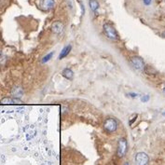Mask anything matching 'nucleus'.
<instances>
[{
    "mask_svg": "<svg viewBox=\"0 0 165 165\" xmlns=\"http://www.w3.org/2000/svg\"><path fill=\"white\" fill-rule=\"evenodd\" d=\"M148 100H149V96L148 95H144V96L141 97V101L143 103H146V102H148Z\"/></svg>",
    "mask_w": 165,
    "mask_h": 165,
    "instance_id": "16",
    "label": "nucleus"
},
{
    "mask_svg": "<svg viewBox=\"0 0 165 165\" xmlns=\"http://www.w3.org/2000/svg\"><path fill=\"white\" fill-rule=\"evenodd\" d=\"M71 51H72V45L71 44H69V45H66V46H65L63 49H62V51H61V52H60V55H59V59L60 60H63L64 58H65L70 52H71Z\"/></svg>",
    "mask_w": 165,
    "mask_h": 165,
    "instance_id": "9",
    "label": "nucleus"
},
{
    "mask_svg": "<svg viewBox=\"0 0 165 165\" xmlns=\"http://www.w3.org/2000/svg\"><path fill=\"white\" fill-rule=\"evenodd\" d=\"M78 1H79V6L81 8V13H82V15H84V13H85V7H84V4L82 2V0H78Z\"/></svg>",
    "mask_w": 165,
    "mask_h": 165,
    "instance_id": "15",
    "label": "nucleus"
},
{
    "mask_svg": "<svg viewBox=\"0 0 165 165\" xmlns=\"http://www.w3.org/2000/svg\"><path fill=\"white\" fill-rule=\"evenodd\" d=\"M143 2H144V4H145L146 6H149V5L151 4L152 0H143Z\"/></svg>",
    "mask_w": 165,
    "mask_h": 165,
    "instance_id": "18",
    "label": "nucleus"
},
{
    "mask_svg": "<svg viewBox=\"0 0 165 165\" xmlns=\"http://www.w3.org/2000/svg\"><path fill=\"white\" fill-rule=\"evenodd\" d=\"M1 104H22L19 98H11V97H5L1 100Z\"/></svg>",
    "mask_w": 165,
    "mask_h": 165,
    "instance_id": "8",
    "label": "nucleus"
},
{
    "mask_svg": "<svg viewBox=\"0 0 165 165\" xmlns=\"http://www.w3.org/2000/svg\"><path fill=\"white\" fill-rule=\"evenodd\" d=\"M124 165H130V164H129V162H126V163H125Z\"/></svg>",
    "mask_w": 165,
    "mask_h": 165,
    "instance_id": "20",
    "label": "nucleus"
},
{
    "mask_svg": "<svg viewBox=\"0 0 165 165\" xmlns=\"http://www.w3.org/2000/svg\"><path fill=\"white\" fill-rule=\"evenodd\" d=\"M55 6L54 0H40L39 7L44 11H50Z\"/></svg>",
    "mask_w": 165,
    "mask_h": 165,
    "instance_id": "5",
    "label": "nucleus"
},
{
    "mask_svg": "<svg viewBox=\"0 0 165 165\" xmlns=\"http://www.w3.org/2000/svg\"><path fill=\"white\" fill-rule=\"evenodd\" d=\"M12 95L13 97L15 98H21L23 95V89L20 87V86H15L13 89H12Z\"/></svg>",
    "mask_w": 165,
    "mask_h": 165,
    "instance_id": "11",
    "label": "nucleus"
},
{
    "mask_svg": "<svg viewBox=\"0 0 165 165\" xmlns=\"http://www.w3.org/2000/svg\"><path fill=\"white\" fill-rule=\"evenodd\" d=\"M144 71L149 77H155L157 75V71L154 68H152L151 66H149V65H145Z\"/></svg>",
    "mask_w": 165,
    "mask_h": 165,
    "instance_id": "13",
    "label": "nucleus"
},
{
    "mask_svg": "<svg viewBox=\"0 0 165 165\" xmlns=\"http://www.w3.org/2000/svg\"><path fill=\"white\" fill-rule=\"evenodd\" d=\"M127 151V140L125 138H119L118 141V149L117 155L118 158H122Z\"/></svg>",
    "mask_w": 165,
    "mask_h": 165,
    "instance_id": "2",
    "label": "nucleus"
},
{
    "mask_svg": "<svg viewBox=\"0 0 165 165\" xmlns=\"http://www.w3.org/2000/svg\"><path fill=\"white\" fill-rule=\"evenodd\" d=\"M51 31L55 35H61L64 31V24L62 22L56 21L51 24Z\"/></svg>",
    "mask_w": 165,
    "mask_h": 165,
    "instance_id": "7",
    "label": "nucleus"
},
{
    "mask_svg": "<svg viewBox=\"0 0 165 165\" xmlns=\"http://www.w3.org/2000/svg\"><path fill=\"white\" fill-rule=\"evenodd\" d=\"M162 114H163V115H164V116H165V112H163V113H162Z\"/></svg>",
    "mask_w": 165,
    "mask_h": 165,
    "instance_id": "21",
    "label": "nucleus"
},
{
    "mask_svg": "<svg viewBox=\"0 0 165 165\" xmlns=\"http://www.w3.org/2000/svg\"><path fill=\"white\" fill-rule=\"evenodd\" d=\"M62 76L68 80H72L74 79V72L71 68L65 67L62 71Z\"/></svg>",
    "mask_w": 165,
    "mask_h": 165,
    "instance_id": "10",
    "label": "nucleus"
},
{
    "mask_svg": "<svg viewBox=\"0 0 165 165\" xmlns=\"http://www.w3.org/2000/svg\"><path fill=\"white\" fill-rule=\"evenodd\" d=\"M53 54H54V51H51V52H50V53H48L47 55H45L43 58H42V60H41V62H42V64H46V63H48L50 60L52 58V56H53Z\"/></svg>",
    "mask_w": 165,
    "mask_h": 165,
    "instance_id": "14",
    "label": "nucleus"
},
{
    "mask_svg": "<svg viewBox=\"0 0 165 165\" xmlns=\"http://www.w3.org/2000/svg\"><path fill=\"white\" fill-rule=\"evenodd\" d=\"M162 92H163V93L165 94V84H164L163 87H162Z\"/></svg>",
    "mask_w": 165,
    "mask_h": 165,
    "instance_id": "19",
    "label": "nucleus"
},
{
    "mask_svg": "<svg viewBox=\"0 0 165 165\" xmlns=\"http://www.w3.org/2000/svg\"><path fill=\"white\" fill-rule=\"evenodd\" d=\"M131 64L133 66V68L138 71H143L145 68V62L144 60L139 56H133L131 58Z\"/></svg>",
    "mask_w": 165,
    "mask_h": 165,
    "instance_id": "4",
    "label": "nucleus"
},
{
    "mask_svg": "<svg viewBox=\"0 0 165 165\" xmlns=\"http://www.w3.org/2000/svg\"><path fill=\"white\" fill-rule=\"evenodd\" d=\"M103 127L107 132H114L118 128V122H117V121L115 118H107V119L104 121Z\"/></svg>",
    "mask_w": 165,
    "mask_h": 165,
    "instance_id": "3",
    "label": "nucleus"
},
{
    "mask_svg": "<svg viewBox=\"0 0 165 165\" xmlns=\"http://www.w3.org/2000/svg\"><path fill=\"white\" fill-rule=\"evenodd\" d=\"M103 29H104V35H106L109 39L114 40V41L118 40V38H119L117 30L115 29V27L112 24H110V23H104V26H103Z\"/></svg>",
    "mask_w": 165,
    "mask_h": 165,
    "instance_id": "1",
    "label": "nucleus"
},
{
    "mask_svg": "<svg viewBox=\"0 0 165 165\" xmlns=\"http://www.w3.org/2000/svg\"><path fill=\"white\" fill-rule=\"evenodd\" d=\"M128 96L129 97H132V98H136V97H138L139 96V94L138 93H130L129 94H128Z\"/></svg>",
    "mask_w": 165,
    "mask_h": 165,
    "instance_id": "17",
    "label": "nucleus"
},
{
    "mask_svg": "<svg viewBox=\"0 0 165 165\" xmlns=\"http://www.w3.org/2000/svg\"><path fill=\"white\" fill-rule=\"evenodd\" d=\"M148 156L145 152H138L135 155V164L136 165H147L148 163Z\"/></svg>",
    "mask_w": 165,
    "mask_h": 165,
    "instance_id": "6",
    "label": "nucleus"
},
{
    "mask_svg": "<svg viewBox=\"0 0 165 165\" xmlns=\"http://www.w3.org/2000/svg\"><path fill=\"white\" fill-rule=\"evenodd\" d=\"M89 5H90V8H91L92 11L94 14H97L98 9L100 8V5H99L97 0H89Z\"/></svg>",
    "mask_w": 165,
    "mask_h": 165,
    "instance_id": "12",
    "label": "nucleus"
}]
</instances>
